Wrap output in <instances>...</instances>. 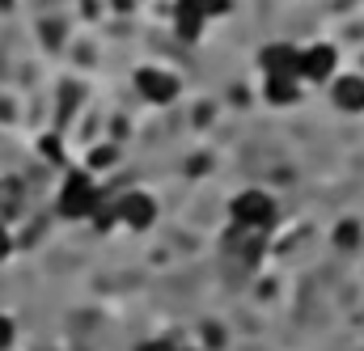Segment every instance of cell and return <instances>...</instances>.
I'll list each match as a JSON object with an SVG mask.
<instances>
[{
	"instance_id": "cell-1",
	"label": "cell",
	"mask_w": 364,
	"mask_h": 351,
	"mask_svg": "<svg viewBox=\"0 0 364 351\" xmlns=\"http://www.w3.org/2000/svg\"><path fill=\"white\" fill-rule=\"evenodd\" d=\"M102 207V190L90 178V170H73L60 186V216L68 220H93V212Z\"/></svg>"
},
{
	"instance_id": "cell-3",
	"label": "cell",
	"mask_w": 364,
	"mask_h": 351,
	"mask_svg": "<svg viewBox=\"0 0 364 351\" xmlns=\"http://www.w3.org/2000/svg\"><path fill=\"white\" fill-rule=\"evenodd\" d=\"M335 68H339V51H335L331 43L301 47V85H305V81H309V85H322V81L335 77Z\"/></svg>"
},
{
	"instance_id": "cell-13",
	"label": "cell",
	"mask_w": 364,
	"mask_h": 351,
	"mask_svg": "<svg viewBox=\"0 0 364 351\" xmlns=\"http://www.w3.org/2000/svg\"><path fill=\"white\" fill-rule=\"evenodd\" d=\"M9 250H13V242H9V229H4V225H0V263H4V259H9Z\"/></svg>"
},
{
	"instance_id": "cell-2",
	"label": "cell",
	"mask_w": 364,
	"mask_h": 351,
	"mask_svg": "<svg viewBox=\"0 0 364 351\" xmlns=\"http://www.w3.org/2000/svg\"><path fill=\"white\" fill-rule=\"evenodd\" d=\"M229 216H233V225H237L242 233L263 237L275 220V199L267 190H242V195L229 203Z\"/></svg>"
},
{
	"instance_id": "cell-4",
	"label": "cell",
	"mask_w": 364,
	"mask_h": 351,
	"mask_svg": "<svg viewBox=\"0 0 364 351\" xmlns=\"http://www.w3.org/2000/svg\"><path fill=\"white\" fill-rule=\"evenodd\" d=\"M259 68L263 77H296L301 81V47L292 43H272L259 51Z\"/></svg>"
},
{
	"instance_id": "cell-9",
	"label": "cell",
	"mask_w": 364,
	"mask_h": 351,
	"mask_svg": "<svg viewBox=\"0 0 364 351\" xmlns=\"http://www.w3.org/2000/svg\"><path fill=\"white\" fill-rule=\"evenodd\" d=\"M229 4H233V0H178L174 9H178V13H191V17H199V21L208 26L212 17H220V13H229Z\"/></svg>"
},
{
	"instance_id": "cell-12",
	"label": "cell",
	"mask_w": 364,
	"mask_h": 351,
	"mask_svg": "<svg viewBox=\"0 0 364 351\" xmlns=\"http://www.w3.org/2000/svg\"><path fill=\"white\" fill-rule=\"evenodd\" d=\"M136 351H178V347H174L170 339H144V343H140Z\"/></svg>"
},
{
	"instance_id": "cell-14",
	"label": "cell",
	"mask_w": 364,
	"mask_h": 351,
	"mask_svg": "<svg viewBox=\"0 0 364 351\" xmlns=\"http://www.w3.org/2000/svg\"><path fill=\"white\" fill-rule=\"evenodd\" d=\"M178 351H182V347H178Z\"/></svg>"
},
{
	"instance_id": "cell-10",
	"label": "cell",
	"mask_w": 364,
	"mask_h": 351,
	"mask_svg": "<svg viewBox=\"0 0 364 351\" xmlns=\"http://www.w3.org/2000/svg\"><path fill=\"white\" fill-rule=\"evenodd\" d=\"M106 166H114V148H93L90 153V170H106Z\"/></svg>"
},
{
	"instance_id": "cell-11",
	"label": "cell",
	"mask_w": 364,
	"mask_h": 351,
	"mask_svg": "<svg viewBox=\"0 0 364 351\" xmlns=\"http://www.w3.org/2000/svg\"><path fill=\"white\" fill-rule=\"evenodd\" d=\"M13 335H17V330H13V318H4V313H0V351L13 347Z\"/></svg>"
},
{
	"instance_id": "cell-8",
	"label": "cell",
	"mask_w": 364,
	"mask_h": 351,
	"mask_svg": "<svg viewBox=\"0 0 364 351\" xmlns=\"http://www.w3.org/2000/svg\"><path fill=\"white\" fill-rule=\"evenodd\" d=\"M263 97L272 106H292L301 97V81L296 77H263Z\"/></svg>"
},
{
	"instance_id": "cell-7",
	"label": "cell",
	"mask_w": 364,
	"mask_h": 351,
	"mask_svg": "<svg viewBox=\"0 0 364 351\" xmlns=\"http://www.w3.org/2000/svg\"><path fill=\"white\" fill-rule=\"evenodd\" d=\"M331 102H335L339 110H348V114H360L364 110V77H356V72L335 77V85H331Z\"/></svg>"
},
{
	"instance_id": "cell-6",
	"label": "cell",
	"mask_w": 364,
	"mask_h": 351,
	"mask_svg": "<svg viewBox=\"0 0 364 351\" xmlns=\"http://www.w3.org/2000/svg\"><path fill=\"white\" fill-rule=\"evenodd\" d=\"M114 216L127 225V229H149L157 220V203L144 195V190H127L119 203H114Z\"/></svg>"
},
{
	"instance_id": "cell-5",
	"label": "cell",
	"mask_w": 364,
	"mask_h": 351,
	"mask_svg": "<svg viewBox=\"0 0 364 351\" xmlns=\"http://www.w3.org/2000/svg\"><path fill=\"white\" fill-rule=\"evenodd\" d=\"M136 89L144 93V102L166 106V102L178 97V77L166 72V68H140V72H136Z\"/></svg>"
}]
</instances>
